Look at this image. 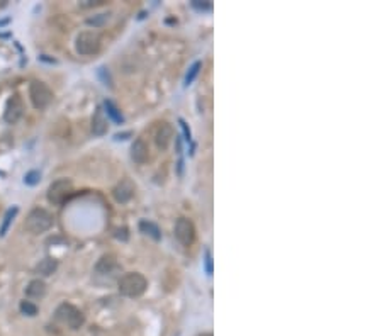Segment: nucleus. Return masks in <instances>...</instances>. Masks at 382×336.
Returning <instances> with one entry per match:
<instances>
[{
    "instance_id": "423d86ee",
    "label": "nucleus",
    "mask_w": 382,
    "mask_h": 336,
    "mask_svg": "<svg viewBox=\"0 0 382 336\" xmlns=\"http://www.w3.org/2000/svg\"><path fill=\"white\" fill-rule=\"evenodd\" d=\"M24 112V104L19 94H14L9 97V101L5 104V110H3V121L7 124H16L21 119Z\"/></svg>"
},
{
    "instance_id": "20e7f679",
    "label": "nucleus",
    "mask_w": 382,
    "mask_h": 336,
    "mask_svg": "<svg viewBox=\"0 0 382 336\" xmlns=\"http://www.w3.org/2000/svg\"><path fill=\"white\" fill-rule=\"evenodd\" d=\"M75 49H77L78 55L82 56H92L97 55L99 49H101V38L97 33H92V31H84L77 36V41H75Z\"/></svg>"
},
{
    "instance_id": "aec40b11",
    "label": "nucleus",
    "mask_w": 382,
    "mask_h": 336,
    "mask_svg": "<svg viewBox=\"0 0 382 336\" xmlns=\"http://www.w3.org/2000/svg\"><path fill=\"white\" fill-rule=\"evenodd\" d=\"M201 66H202L201 62H195L194 65L189 68V73H187V77H185V85H191L192 82H194V78L197 77V73H199V70H201Z\"/></svg>"
},
{
    "instance_id": "f3484780",
    "label": "nucleus",
    "mask_w": 382,
    "mask_h": 336,
    "mask_svg": "<svg viewBox=\"0 0 382 336\" xmlns=\"http://www.w3.org/2000/svg\"><path fill=\"white\" fill-rule=\"evenodd\" d=\"M17 212H19V209H17V207H12V209H9V210L5 212V216H3V223H2V226H0V236H2V238L7 234L10 223L14 221V217H16Z\"/></svg>"
},
{
    "instance_id": "9d476101",
    "label": "nucleus",
    "mask_w": 382,
    "mask_h": 336,
    "mask_svg": "<svg viewBox=\"0 0 382 336\" xmlns=\"http://www.w3.org/2000/svg\"><path fill=\"white\" fill-rule=\"evenodd\" d=\"M175 138L173 134V127L169 123H160L158 127L155 131V143L160 149H167L169 145L172 143V139Z\"/></svg>"
},
{
    "instance_id": "5701e85b",
    "label": "nucleus",
    "mask_w": 382,
    "mask_h": 336,
    "mask_svg": "<svg viewBox=\"0 0 382 336\" xmlns=\"http://www.w3.org/2000/svg\"><path fill=\"white\" fill-rule=\"evenodd\" d=\"M204 263H206V272H208V275H211V273H212V256H211V252H209V250H208V252H206Z\"/></svg>"
},
{
    "instance_id": "412c9836",
    "label": "nucleus",
    "mask_w": 382,
    "mask_h": 336,
    "mask_svg": "<svg viewBox=\"0 0 382 336\" xmlns=\"http://www.w3.org/2000/svg\"><path fill=\"white\" fill-rule=\"evenodd\" d=\"M39 180H41V173H39L38 170H31L29 173H26V177H24V184L26 185H36V184H39Z\"/></svg>"
},
{
    "instance_id": "bb28decb",
    "label": "nucleus",
    "mask_w": 382,
    "mask_h": 336,
    "mask_svg": "<svg viewBox=\"0 0 382 336\" xmlns=\"http://www.w3.org/2000/svg\"><path fill=\"white\" fill-rule=\"evenodd\" d=\"M7 22H9V19H5V21H0V26H5Z\"/></svg>"
},
{
    "instance_id": "f8f14e48",
    "label": "nucleus",
    "mask_w": 382,
    "mask_h": 336,
    "mask_svg": "<svg viewBox=\"0 0 382 336\" xmlns=\"http://www.w3.org/2000/svg\"><path fill=\"white\" fill-rule=\"evenodd\" d=\"M92 133L95 136H104L107 133V119L104 117V110L97 109L92 117Z\"/></svg>"
},
{
    "instance_id": "2eb2a0df",
    "label": "nucleus",
    "mask_w": 382,
    "mask_h": 336,
    "mask_svg": "<svg viewBox=\"0 0 382 336\" xmlns=\"http://www.w3.org/2000/svg\"><path fill=\"white\" fill-rule=\"evenodd\" d=\"M139 230H141V233L151 236L155 241H160V239H162V231H160V228L156 226L155 223H151V221H141V223H139Z\"/></svg>"
},
{
    "instance_id": "ddd939ff",
    "label": "nucleus",
    "mask_w": 382,
    "mask_h": 336,
    "mask_svg": "<svg viewBox=\"0 0 382 336\" xmlns=\"http://www.w3.org/2000/svg\"><path fill=\"white\" fill-rule=\"evenodd\" d=\"M58 269V262L55 258H44L36 265V273H39L41 277H49Z\"/></svg>"
},
{
    "instance_id": "a878e982",
    "label": "nucleus",
    "mask_w": 382,
    "mask_h": 336,
    "mask_svg": "<svg viewBox=\"0 0 382 336\" xmlns=\"http://www.w3.org/2000/svg\"><path fill=\"white\" fill-rule=\"evenodd\" d=\"M127 136H131V133H123V134H116V139H126Z\"/></svg>"
},
{
    "instance_id": "a211bd4d",
    "label": "nucleus",
    "mask_w": 382,
    "mask_h": 336,
    "mask_svg": "<svg viewBox=\"0 0 382 336\" xmlns=\"http://www.w3.org/2000/svg\"><path fill=\"white\" fill-rule=\"evenodd\" d=\"M116 267V260L112 256H102L101 262L97 263V272H102V273H109L110 270Z\"/></svg>"
},
{
    "instance_id": "f257e3e1",
    "label": "nucleus",
    "mask_w": 382,
    "mask_h": 336,
    "mask_svg": "<svg viewBox=\"0 0 382 336\" xmlns=\"http://www.w3.org/2000/svg\"><path fill=\"white\" fill-rule=\"evenodd\" d=\"M148 287V282L138 272H129V273H124L119 278V292L126 297H138Z\"/></svg>"
},
{
    "instance_id": "39448f33",
    "label": "nucleus",
    "mask_w": 382,
    "mask_h": 336,
    "mask_svg": "<svg viewBox=\"0 0 382 336\" xmlns=\"http://www.w3.org/2000/svg\"><path fill=\"white\" fill-rule=\"evenodd\" d=\"M29 97H31V102L36 109L42 110L51 104L53 101V92L44 82H39V80H34L31 82L29 85Z\"/></svg>"
},
{
    "instance_id": "4be33fe9",
    "label": "nucleus",
    "mask_w": 382,
    "mask_h": 336,
    "mask_svg": "<svg viewBox=\"0 0 382 336\" xmlns=\"http://www.w3.org/2000/svg\"><path fill=\"white\" fill-rule=\"evenodd\" d=\"M192 7H195V9H199V10H211L212 9L211 2H201V0H192Z\"/></svg>"
},
{
    "instance_id": "9b49d317",
    "label": "nucleus",
    "mask_w": 382,
    "mask_h": 336,
    "mask_svg": "<svg viewBox=\"0 0 382 336\" xmlns=\"http://www.w3.org/2000/svg\"><path fill=\"white\" fill-rule=\"evenodd\" d=\"M131 158H133L136 163H139V165H143V163L148 162L149 149H148V146H146V143L143 141V139H136V141L133 143V146H131Z\"/></svg>"
},
{
    "instance_id": "6e6552de",
    "label": "nucleus",
    "mask_w": 382,
    "mask_h": 336,
    "mask_svg": "<svg viewBox=\"0 0 382 336\" xmlns=\"http://www.w3.org/2000/svg\"><path fill=\"white\" fill-rule=\"evenodd\" d=\"M175 238H177L184 246H191L195 238L194 224H192L189 219H185V217L177 219V223H175Z\"/></svg>"
},
{
    "instance_id": "6ab92c4d",
    "label": "nucleus",
    "mask_w": 382,
    "mask_h": 336,
    "mask_svg": "<svg viewBox=\"0 0 382 336\" xmlns=\"http://www.w3.org/2000/svg\"><path fill=\"white\" fill-rule=\"evenodd\" d=\"M19 307H21V311H22V314H26V316H36V314H38V306L31 301H22Z\"/></svg>"
},
{
    "instance_id": "b1692460",
    "label": "nucleus",
    "mask_w": 382,
    "mask_h": 336,
    "mask_svg": "<svg viewBox=\"0 0 382 336\" xmlns=\"http://www.w3.org/2000/svg\"><path fill=\"white\" fill-rule=\"evenodd\" d=\"M178 123H180L182 129H184V136H185V139H187V141H191V129H189L187 123H185L184 119H178Z\"/></svg>"
},
{
    "instance_id": "4468645a",
    "label": "nucleus",
    "mask_w": 382,
    "mask_h": 336,
    "mask_svg": "<svg viewBox=\"0 0 382 336\" xmlns=\"http://www.w3.org/2000/svg\"><path fill=\"white\" fill-rule=\"evenodd\" d=\"M26 294L33 299H41L46 294V284L42 280H39V278H34V280H31L27 284Z\"/></svg>"
},
{
    "instance_id": "dca6fc26",
    "label": "nucleus",
    "mask_w": 382,
    "mask_h": 336,
    "mask_svg": "<svg viewBox=\"0 0 382 336\" xmlns=\"http://www.w3.org/2000/svg\"><path fill=\"white\" fill-rule=\"evenodd\" d=\"M104 109H106L107 116H109L110 119H112L116 124H123V123H124V117H123V114H121V110L117 109V107L114 105V104L110 102V101H106V102H104Z\"/></svg>"
},
{
    "instance_id": "0eeeda50",
    "label": "nucleus",
    "mask_w": 382,
    "mask_h": 336,
    "mask_svg": "<svg viewBox=\"0 0 382 336\" xmlns=\"http://www.w3.org/2000/svg\"><path fill=\"white\" fill-rule=\"evenodd\" d=\"M71 192V182L68 178H60L53 182L48 189V201L51 204H62Z\"/></svg>"
},
{
    "instance_id": "393cba45",
    "label": "nucleus",
    "mask_w": 382,
    "mask_h": 336,
    "mask_svg": "<svg viewBox=\"0 0 382 336\" xmlns=\"http://www.w3.org/2000/svg\"><path fill=\"white\" fill-rule=\"evenodd\" d=\"M116 238L126 241V239H127V230H126V228H117V230H116Z\"/></svg>"
},
{
    "instance_id": "f03ea898",
    "label": "nucleus",
    "mask_w": 382,
    "mask_h": 336,
    "mask_svg": "<svg viewBox=\"0 0 382 336\" xmlns=\"http://www.w3.org/2000/svg\"><path fill=\"white\" fill-rule=\"evenodd\" d=\"M53 223H55V219H53L51 214L46 209H39L38 207V209H33L27 214L26 221H24V228H26V231H29L33 234H41L44 231H48L53 226Z\"/></svg>"
},
{
    "instance_id": "7ed1b4c3",
    "label": "nucleus",
    "mask_w": 382,
    "mask_h": 336,
    "mask_svg": "<svg viewBox=\"0 0 382 336\" xmlns=\"http://www.w3.org/2000/svg\"><path fill=\"white\" fill-rule=\"evenodd\" d=\"M56 319L60 323H63L65 326H68L70 330H80L85 323V316L78 307L71 306V304H60L58 309H56Z\"/></svg>"
},
{
    "instance_id": "1a4fd4ad",
    "label": "nucleus",
    "mask_w": 382,
    "mask_h": 336,
    "mask_svg": "<svg viewBox=\"0 0 382 336\" xmlns=\"http://www.w3.org/2000/svg\"><path fill=\"white\" fill-rule=\"evenodd\" d=\"M134 190H136V187H134L133 182H131L129 178H124L123 182H119V184L114 187L112 195L117 202L124 204L127 201H131V197L134 195Z\"/></svg>"
}]
</instances>
